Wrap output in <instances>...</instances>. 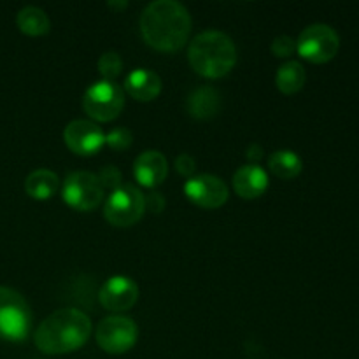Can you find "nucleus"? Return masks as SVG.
I'll list each match as a JSON object with an SVG mask.
<instances>
[{
	"mask_svg": "<svg viewBox=\"0 0 359 359\" xmlns=\"http://www.w3.org/2000/svg\"><path fill=\"white\" fill-rule=\"evenodd\" d=\"M140 32L151 48L165 53L177 51L188 42L191 16L181 2L156 0L142 11Z\"/></svg>",
	"mask_w": 359,
	"mask_h": 359,
	"instance_id": "nucleus-1",
	"label": "nucleus"
},
{
	"mask_svg": "<svg viewBox=\"0 0 359 359\" xmlns=\"http://www.w3.org/2000/svg\"><path fill=\"white\" fill-rule=\"evenodd\" d=\"M91 335V321L83 311L60 309L35 330V346L44 354H67L79 349Z\"/></svg>",
	"mask_w": 359,
	"mask_h": 359,
	"instance_id": "nucleus-2",
	"label": "nucleus"
},
{
	"mask_svg": "<svg viewBox=\"0 0 359 359\" xmlns=\"http://www.w3.org/2000/svg\"><path fill=\"white\" fill-rule=\"evenodd\" d=\"M188 60L193 70L203 77L217 79L233 69L237 62V49L226 34L207 30L196 35L188 49Z\"/></svg>",
	"mask_w": 359,
	"mask_h": 359,
	"instance_id": "nucleus-3",
	"label": "nucleus"
},
{
	"mask_svg": "<svg viewBox=\"0 0 359 359\" xmlns=\"http://www.w3.org/2000/svg\"><path fill=\"white\" fill-rule=\"evenodd\" d=\"M32 328V311L18 291L0 286V340L23 342Z\"/></svg>",
	"mask_w": 359,
	"mask_h": 359,
	"instance_id": "nucleus-4",
	"label": "nucleus"
},
{
	"mask_svg": "<svg viewBox=\"0 0 359 359\" xmlns=\"http://www.w3.org/2000/svg\"><path fill=\"white\" fill-rule=\"evenodd\" d=\"M125 107V93L114 81H98L91 84L83 97V109L97 121H112Z\"/></svg>",
	"mask_w": 359,
	"mask_h": 359,
	"instance_id": "nucleus-5",
	"label": "nucleus"
},
{
	"mask_svg": "<svg viewBox=\"0 0 359 359\" xmlns=\"http://www.w3.org/2000/svg\"><path fill=\"white\" fill-rule=\"evenodd\" d=\"M146 212L144 195L137 186L121 184L111 193L104 207V216L114 226H132Z\"/></svg>",
	"mask_w": 359,
	"mask_h": 359,
	"instance_id": "nucleus-6",
	"label": "nucleus"
},
{
	"mask_svg": "<svg viewBox=\"0 0 359 359\" xmlns=\"http://www.w3.org/2000/svg\"><path fill=\"white\" fill-rule=\"evenodd\" d=\"M340 49V37L330 25H309L297 41V51L312 63H326L337 56Z\"/></svg>",
	"mask_w": 359,
	"mask_h": 359,
	"instance_id": "nucleus-7",
	"label": "nucleus"
},
{
	"mask_svg": "<svg viewBox=\"0 0 359 359\" xmlns=\"http://www.w3.org/2000/svg\"><path fill=\"white\" fill-rule=\"evenodd\" d=\"M63 202L76 210H93L104 198V186L98 175L91 172H72L65 177L62 188Z\"/></svg>",
	"mask_w": 359,
	"mask_h": 359,
	"instance_id": "nucleus-8",
	"label": "nucleus"
},
{
	"mask_svg": "<svg viewBox=\"0 0 359 359\" xmlns=\"http://www.w3.org/2000/svg\"><path fill=\"white\" fill-rule=\"evenodd\" d=\"M97 342L105 353L123 354L135 346L139 339V328L125 316H109L97 326Z\"/></svg>",
	"mask_w": 359,
	"mask_h": 359,
	"instance_id": "nucleus-9",
	"label": "nucleus"
},
{
	"mask_svg": "<svg viewBox=\"0 0 359 359\" xmlns=\"http://www.w3.org/2000/svg\"><path fill=\"white\" fill-rule=\"evenodd\" d=\"M184 195L189 202L203 209H217L228 200V186L212 174L193 175L184 184Z\"/></svg>",
	"mask_w": 359,
	"mask_h": 359,
	"instance_id": "nucleus-10",
	"label": "nucleus"
},
{
	"mask_svg": "<svg viewBox=\"0 0 359 359\" xmlns=\"http://www.w3.org/2000/svg\"><path fill=\"white\" fill-rule=\"evenodd\" d=\"M63 140L72 153L91 156L105 144V133L90 119H74L63 130Z\"/></svg>",
	"mask_w": 359,
	"mask_h": 359,
	"instance_id": "nucleus-11",
	"label": "nucleus"
},
{
	"mask_svg": "<svg viewBox=\"0 0 359 359\" xmlns=\"http://www.w3.org/2000/svg\"><path fill=\"white\" fill-rule=\"evenodd\" d=\"M102 307L112 312H123L132 309L139 300V286L130 277L114 276L105 280L98 291Z\"/></svg>",
	"mask_w": 359,
	"mask_h": 359,
	"instance_id": "nucleus-12",
	"label": "nucleus"
},
{
	"mask_svg": "<svg viewBox=\"0 0 359 359\" xmlns=\"http://www.w3.org/2000/svg\"><path fill=\"white\" fill-rule=\"evenodd\" d=\"M168 174L167 158L160 151H144L133 163V175L137 182L146 188H156L165 181Z\"/></svg>",
	"mask_w": 359,
	"mask_h": 359,
	"instance_id": "nucleus-13",
	"label": "nucleus"
},
{
	"mask_svg": "<svg viewBox=\"0 0 359 359\" xmlns=\"http://www.w3.org/2000/svg\"><path fill=\"white\" fill-rule=\"evenodd\" d=\"M266 188H269V174L259 165H242L233 174V189L242 198H258L266 191Z\"/></svg>",
	"mask_w": 359,
	"mask_h": 359,
	"instance_id": "nucleus-14",
	"label": "nucleus"
},
{
	"mask_svg": "<svg viewBox=\"0 0 359 359\" xmlns=\"http://www.w3.org/2000/svg\"><path fill=\"white\" fill-rule=\"evenodd\" d=\"M125 90L130 97L140 102H149L160 95L161 79L149 69H135L126 76Z\"/></svg>",
	"mask_w": 359,
	"mask_h": 359,
	"instance_id": "nucleus-15",
	"label": "nucleus"
},
{
	"mask_svg": "<svg viewBox=\"0 0 359 359\" xmlns=\"http://www.w3.org/2000/svg\"><path fill=\"white\" fill-rule=\"evenodd\" d=\"M221 97L214 88L202 86L188 97V112L196 119H210L219 112Z\"/></svg>",
	"mask_w": 359,
	"mask_h": 359,
	"instance_id": "nucleus-16",
	"label": "nucleus"
},
{
	"mask_svg": "<svg viewBox=\"0 0 359 359\" xmlns=\"http://www.w3.org/2000/svg\"><path fill=\"white\" fill-rule=\"evenodd\" d=\"M60 179L48 168H37L25 181V191L34 200H48L58 191Z\"/></svg>",
	"mask_w": 359,
	"mask_h": 359,
	"instance_id": "nucleus-17",
	"label": "nucleus"
},
{
	"mask_svg": "<svg viewBox=\"0 0 359 359\" xmlns=\"http://www.w3.org/2000/svg\"><path fill=\"white\" fill-rule=\"evenodd\" d=\"M18 28H20L23 34L32 35V37H37V35L48 34L51 23H49V18L41 7L28 6L18 13L16 18Z\"/></svg>",
	"mask_w": 359,
	"mask_h": 359,
	"instance_id": "nucleus-18",
	"label": "nucleus"
},
{
	"mask_svg": "<svg viewBox=\"0 0 359 359\" xmlns=\"http://www.w3.org/2000/svg\"><path fill=\"white\" fill-rule=\"evenodd\" d=\"M307 74L302 63L298 62H286L284 65L279 67L276 76V84L284 95H294L304 88Z\"/></svg>",
	"mask_w": 359,
	"mask_h": 359,
	"instance_id": "nucleus-19",
	"label": "nucleus"
},
{
	"mask_svg": "<svg viewBox=\"0 0 359 359\" xmlns=\"http://www.w3.org/2000/svg\"><path fill=\"white\" fill-rule=\"evenodd\" d=\"M269 168L279 179H293L304 168V161L294 151H277L269 158Z\"/></svg>",
	"mask_w": 359,
	"mask_h": 359,
	"instance_id": "nucleus-20",
	"label": "nucleus"
},
{
	"mask_svg": "<svg viewBox=\"0 0 359 359\" xmlns=\"http://www.w3.org/2000/svg\"><path fill=\"white\" fill-rule=\"evenodd\" d=\"M98 70L105 81H114L123 72V60L116 51H107L98 60Z\"/></svg>",
	"mask_w": 359,
	"mask_h": 359,
	"instance_id": "nucleus-21",
	"label": "nucleus"
},
{
	"mask_svg": "<svg viewBox=\"0 0 359 359\" xmlns=\"http://www.w3.org/2000/svg\"><path fill=\"white\" fill-rule=\"evenodd\" d=\"M132 132H130L128 128H123V126L111 130V132L105 135V144L114 151L128 149V147L132 146Z\"/></svg>",
	"mask_w": 359,
	"mask_h": 359,
	"instance_id": "nucleus-22",
	"label": "nucleus"
},
{
	"mask_svg": "<svg viewBox=\"0 0 359 359\" xmlns=\"http://www.w3.org/2000/svg\"><path fill=\"white\" fill-rule=\"evenodd\" d=\"M98 179H100L102 186L104 188H109V189H118L119 186L123 184L121 182V172H119L118 167H114V165H105L104 168H102V172L98 174Z\"/></svg>",
	"mask_w": 359,
	"mask_h": 359,
	"instance_id": "nucleus-23",
	"label": "nucleus"
},
{
	"mask_svg": "<svg viewBox=\"0 0 359 359\" xmlns=\"http://www.w3.org/2000/svg\"><path fill=\"white\" fill-rule=\"evenodd\" d=\"M294 49H297V41L290 35H279V37L273 39L272 53L279 58H287V56L293 55Z\"/></svg>",
	"mask_w": 359,
	"mask_h": 359,
	"instance_id": "nucleus-24",
	"label": "nucleus"
},
{
	"mask_svg": "<svg viewBox=\"0 0 359 359\" xmlns=\"http://www.w3.org/2000/svg\"><path fill=\"white\" fill-rule=\"evenodd\" d=\"M195 160L189 154H181V156L175 158V170L181 175H191L195 172Z\"/></svg>",
	"mask_w": 359,
	"mask_h": 359,
	"instance_id": "nucleus-25",
	"label": "nucleus"
},
{
	"mask_svg": "<svg viewBox=\"0 0 359 359\" xmlns=\"http://www.w3.org/2000/svg\"><path fill=\"white\" fill-rule=\"evenodd\" d=\"M144 202H146V209H151L153 212H160L165 207V198L160 193H151L149 196H144Z\"/></svg>",
	"mask_w": 359,
	"mask_h": 359,
	"instance_id": "nucleus-26",
	"label": "nucleus"
},
{
	"mask_svg": "<svg viewBox=\"0 0 359 359\" xmlns=\"http://www.w3.org/2000/svg\"><path fill=\"white\" fill-rule=\"evenodd\" d=\"M263 156V147L258 146V144H251V146L248 147V158L251 161H258L262 160Z\"/></svg>",
	"mask_w": 359,
	"mask_h": 359,
	"instance_id": "nucleus-27",
	"label": "nucleus"
},
{
	"mask_svg": "<svg viewBox=\"0 0 359 359\" xmlns=\"http://www.w3.org/2000/svg\"><path fill=\"white\" fill-rule=\"evenodd\" d=\"M107 6H109V7H123V9H125V7H126V2H123V4H116V2H109V4H107Z\"/></svg>",
	"mask_w": 359,
	"mask_h": 359,
	"instance_id": "nucleus-28",
	"label": "nucleus"
}]
</instances>
